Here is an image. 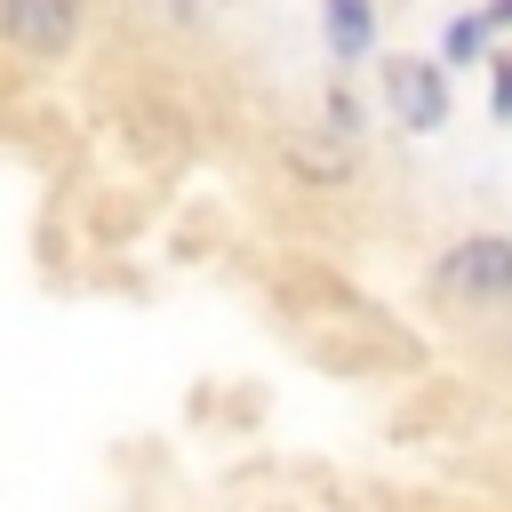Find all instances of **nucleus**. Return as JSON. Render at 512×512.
Returning a JSON list of instances; mask_svg holds the SVG:
<instances>
[{
	"instance_id": "4",
	"label": "nucleus",
	"mask_w": 512,
	"mask_h": 512,
	"mask_svg": "<svg viewBox=\"0 0 512 512\" xmlns=\"http://www.w3.org/2000/svg\"><path fill=\"white\" fill-rule=\"evenodd\" d=\"M368 40H376V0H328V48L352 64L368 56Z\"/></svg>"
},
{
	"instance_id": "6",
	"label": "nucleus",
	"mask_w": 512,
	"mask_h": 512,
	"mask_svg": "<svg viewBox=\"0 0 512 512\" xmlns=\"http://www.w3.org/2000/svg\"><path fill=\"white\" fill-rule=\"evenodd\" d=\"M496 112L512 120V56H496Z\"/></svg>"
},
{
	"instance_id": "5",
	"label": "nucleus",
	"mask_w": 512,
	"mask_h": 512,
	"mask_svg": "<svg viewBox=\"0 0 512 512\" xmlns=\"http://www.w3.org/2000/svg\"><path fill=\"white\" fill-rule=\"evenodd\" d=\"M480 48H488V16H456V24H448V56H456V64H472Z\"/></svg>"
},
{
	"instance_id": "3",
	"label": "nucleus",
	"mask_w": 512,
	"mask_h": 512,
	"mask_svg": "<svg viewBox=\"0 0 512 512\" xmlns=\"http://www.w3.org/2000/svg\"><path fill=\"white\" fill-rule=\"evenodd\" d=\"M384 88H392V112H400V128H440L448 120V80H440V64H416V56H400V64H384Z\"/></svg>"
},
{
	"instance_id": "2",
	"label": "nucleus",
	"mask_w": 512,
	"mask_h": 512,
	"mask_svg": "<svg viewBox=\"0 0 512 512\" xmlns=\"http://www.w3.org/2000/svg\"><path fill=\"white\" fill-rule=\"evenodd\" d=\"M440 280H448L456 296H512V240H496V232L456 240L448 264H440Z\"/></svg>"
},
{
	"instance_id": "1",
	"label": "nucleus",
	"mask_w": 512,
	"mask_h": 512,
	"mask_svg": "<svg viewBox=\"0 0 512 512\" xmlns=\"http://www.w3.org/2000/svg\"><path fill=\"white\" fill-rule=\"evenodd\" d=\"M0 32L24 56H64L80 32V0H0Z\"/></svg>"
},
{
	"instance_id": "7",
	"label": "nucleus",
	"mask_w": 512,
	"mask_h": 512,
	"mask_svg": "<svg viewBox=\"0 0 512 512\" xmlns=\"http://www.w3.org/2000/svg\"><path fill=\"white\" fill-rule=\"evenodd\" d=\"M480 16H488V32H504V24H512V0H496V8H480Z\"/></svg>"
}]
</instances>
